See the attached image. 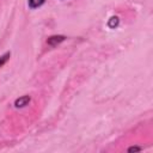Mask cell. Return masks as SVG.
<instances>
[{"mask_svg":"<svg viewBox=\"0 0 153 153\" xmlns=\"http://www.w3.org/2000/svg\"><path fill=\"white\" fill-rule=\"evenodd\" d=\"M108 25L110 26V27H116L117 25H118V18L117 17H111L110 18V20H109V23H108Z\"/></svg>","mask_w":153,"mask_h":153,"instance_id":"obj_4","label":"cell"},{"mask_svg":"<svg viewBox=\"0 0 153 153\" xmlns=\"http://www.w3.org/2000/svg\"><path fill=\"white\" fill-rule=\"evenodd\" d=\"M62 41H65V36L59 35V36H51V37H49L47 42H48V44L55 47V45H57L59 43H61Z\"/></svg>","mask_w":153,"mask_h":153,"instance_id":"obj_1","label":"cell"},{"mask_svg":"<svg viewBox=\"0 0 153 153\" xmlns=\"http://www.w3.org/2000/svg\"><path fill=\"white\" fill-rule=\"evenodd\" d=\"M8 57H10V53H6L5 55H2V56L0 57V67H1V66H4V65L7 62Z\"/></svg>","mask_w":153,"mask_h":153,"instance_id":"obj_5","label":"cell"},{"mask_svg":"<svg viewBox=\"0 0 153 153\" xmlns=\"http://www.w3.org/2000/svg\"><path fill=\"white\" fill-rule=\"evenodd\" d=\"M29 102H30V97H29V96H23V97L18 98V99L14 102V105H16V108H23V106L27 105Z\"/></svg>","mask_w":153,"mask_h":153,"instance_id":"obj_2","label":"cell"},{"mask_svg":"<svg viewBox=\"0 0 153 153\" xmlns=\"http://www.w3.org/2000/svg\"><path fill=\"white\" fill-rule=\"evenodd\" d=\"M44 2V0H29V6L31 8H37L39 6H42Z\"/></svg>","mask_w":153,"mask_h":153,"instance_id":"obj_3","label":"cell"},{"mask_svg":"<svg viewBox=\"0 0 153 153\" xmlns=\"http://www.w3.org/2000/svg\"><path fill=\"white\" fill-rule=\"evenodd\" d=\"M135 151H141V148L140 147H130L128 149V152H135Z\"/></svg>","mask_w":153,"mask_h":153,"instance_id":"obj_6","label":"cell"}]
</instances>
